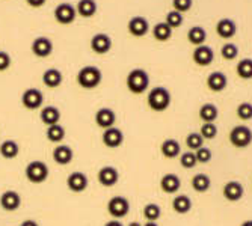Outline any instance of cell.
<instances>
[{"label":"cell","mask_w":252,"mask_h":226,"mask_svg":"<svg viewBox=\"0 0 252 226\" xmlns=\"http://www.w3.org/2000/svg\"><path fill=\"white\" fill-rule=\"evenodd\" d=\"M236 113H237L239 119H242V121H249V119H252V104L248 103V101L240 103V104L237 106Z\"/></svg>","instance_id":"obj_41"},{"label":"cell","mask_w":252,"mask_h":226,"mask_svg":"<svg viewBox=\"0 0 252 226\" xmlns=\"http://www.w3.org/2000/svg\"><path fill=\"white\" fill-rule=\"evenodd\" d=\"M101 141H103V145L106 148L117 149V148H120L124 143V133L120 128H117V127H110V128L103 131Z\"/></svg>","instance_id":"obj_9"},{"label":"cell","mask_w":252,"mask_h":226,"mask_svg":"<svg viewBox=\"0 0 252 226\" xmlns=\"http://www.w3.org/2000/svg\"><path fill=\"white\" fill-rule=\"evenodd\" d=\"M49 166L45 165L44 162L41 160H35V162H31L26 169H25V175H26V179L29 181L31 184H42L47 181L49 178Z\"/></svg>","instance_id":"obj_4"},{"label":"cell","mask_w":252,"mask_h":226,"mask_svg":"<svg viewBox=\"0 0 252 226\" xmlns=\"http://www.w3.org/2000/svg\"><path fill=\"white\" fill-rule=\"evenodd\" d=\"M236 73L240 79L251 80L252 79V59H249V57L242 59L236 66Z\"/></svg>","instance_id":"obj_34"},{"label":"cell","mask_w":252,"mask_h":226,"mask_svg":"<svg viewBox=\"0 0 252 226\" xmlns=\"http://www.w3.org/2000/svg\"><path fill=\"white\" fill-rule=\"evenodd\" d=\"M97 8L98 6H97L95 0H79L76 11H77V15H80L83 18H91L97 12Z\"/></svg>","instance_id":"obj_27"},{"label":"cell","mask_w":252,"mask_h":226,"mask_svg":"<svg viewBox=\"0 0 252 226\" xmlns=\"http://www.w3.org/2000/svg\"><path fill=\"white\" fill-rule=\"evenodd\" d=\"M128 226H142V223H139V222H131Z\"/></svg>","instance_id":"obj_50"},{"label":"cell","mask_w":252,"mask_h":226,"mask_svg":"<svg viewBox=\"0 0 252 226\" xmlns=\"http://www.w3.org/2000/svg\"><path fill=\"white\" fill-rule=\"evenodd\" d=\"M183 21H185V18H183V14L177 12V11H169L166 14V18H165V23L171 28V29H177L183 25Z\"/></svg>","instance_id":"obj_40"},{"label":"cell","mask_w":252,"mask_h":226,"mask_svg":"<svg viewBox=\"0 0 252 226\" xmlns=\"http://www.w3.org/2000/svg\"><path fill=\"white\" fill-rule=\"evenodd\" d=\"M127 29H128V33L131 36L142 38V36H145L150 32V23H148V20L145 17L136 15V17H131L128 20Z\"/></svg>","instance_id":"obj_10"},{"label":"cell","mask_w":252,"mask_h":226,"mask_svg":"<svg viewBox=\"0 0 252 226\" xmlns=\"http://www.w3.org/2000/svg\"><path fill=\"white\" fill-rule=\"evenodd\" d=\"M192 5H193V0H172L174 11H177L180 14H185V12L190 11Z\"/></svg>","instance_id":"obj_43"},{"label":"cell","mask_w":252,"mask_h":226,"mask_svg":"<svg viewBox=\"0 0 252 226\" xmlns=\"http://www.w3.org/2000/svg\"><path fill=\"white\" fill-rule=\"evenodd\" d=\"M230 143L237 148V149H245L252 143V130L248 125H236L231 131L230 136Z\"/></svg>","instance_id":"obj_5"},{"label":"cell","mask_w":252,"mask_h":226,"mask_svg":"<svg viewBox=\"0 0 252 226\" xmlns=\"http://www.w3.org/2000/svg\"><path fill=\"white\" fill-rule=\"evenodd\" d=\"M193 62L198 65V66H209L212 65V62L215 60V52L212 47L209 45H199L193 50Z\"/></svg>","instance_id":"obj_16"},{"label":"cell","mask_w":252,"mask_h":226,"mask_svg":"<svg viewBox=\"0 0 252 226\" xmlns=\"http://www.w3.org/2000/svg\"><path fill=\"white\" fill-rule=\"evenodd\" d=\"M142 226H158V225H157V222H145V225H142Z\"/></svg>","instance_id":"obj_48"},{"label":"cell","mask_w":252,"mask_h":226,"mask_svg":"<svg viewBox=\"0 0 252 226\" xmlns=\"http://www.w3.org/2000/svg\"><path fill=\"white\" fill-rule=\"evenodd\" d=\"M104 226H124L120 220H117V219H112L110 222H107Z\"/></svg>","instance_id":"obj_47"},{"label":"cell","mask_w":252,"mask_h":226,"mask_svg":"<svg viewBox=\"0 0 252 226\" xmlns=\"http://www.w3.org/2000/svg\"><path fill=\"white\" fill-rule=\"evenodd\" d=\"M97 178H98V183L103 187H113V186H117L120 181V172L115 166H103L98 170Z\"/></svg>","instance_id":"obj_11"},{"label":"cell","mask_w":252,"mask_h":226,"mask_svg":"<svg viewBox=\"0 0 252 226\" xmlns=\"http://www.w3.org/2000/svg\"><path fill=\"white\" fill-rule=\"evenodd\" d=\"M53 15L59 25L68 26V25H71V23H74V20L77 17V11H76V6H73L71 3L62 2L55 8Z\"/></svg>","instance_id":"obj_7"},{"label":"cell","mask_w":252,"mask_h":226,"mask_svg":"<svg viewBox=\"0 0 252 226\" xmlns=\"http://www.w3.org/2000/svg\"><path fill=\"white\" fill-rule=\"evenodd\" d=\"M212 187V179L205 173H196L192 178V189L198 193H205Z\"/></svg>","instance_id":"obj_30"},{"label":"cell","mask_w":252,"mask_h":226,"mask_svg":"<svg viewBox=\"0 0 252 226\" xmlns=\"http://www.w3.org/2000/svg\"><path fill=\"white\" fill-rule=\"evenodd\" d=\"M219 116V110L213 103H205L199 109V118L202 122H215Z\"/></svg>","instance_id":"obj_28"},{"label":"cell","mask_w":252,"mask_h":226,"mask_svg":"<svg viewBox=\"0 0 252 226\" xmlns=\"http://www.w3.org/2000/svg\"><path fill=\"white\" fill-rule=\"evenodd\" d=\"M186 146L190 149V151H196V149H199V148H202L204 146V138L199 134V133H196V131H193V133H189L188 134V138H186Z\"/></svg>","instance_id":"obj_37"},{"label":"cell","mask_w":252,"mask_h":226,"mask_svg":"<svg viewBox=\"0 0 252 226\" xmlns=\"http://www.w3.org/2000/svg\"><path fill=\"white\" fill-rule=\"evenodd\" d=\"M18 154H20V146L15 141L8 139L0 143V155L6 158V160H12Z\"/></svg>","instance_id":"obj_29"},{"label":"cell","mask_w":252,"mask_h":226,"mask_svg":"<svg viewBox=\"0 0 252 226\" xmlns=\"http://www.w3.org/2000/svg\"><path fill=\"white\" fill-rule=\"evenodd\" d=\"M240 226H252V220H245Z\"/></svg>","instance_id":"obj_49"},{"label":"cell","mask_w":252,"mask_h":226,"mask_svg":"<svg viewBox=\"0 0 252 226\" xmlns=\"http://www.w3.org/2000/svg\"><path fill=\"white\" fill-rule=\"evenodd\" d=\"M88 176L83 172H73L66 178V187L73 193H82L88 189Z\"/></svg>","instance_id":"obj_14"},{"label":"cell","mask_w":252,"mask_h":226,"mask_svg":"<svg viewBox=\"0 0 252 226\" xmlns=\"http://www.w3.org/2000/svg\"><path fill=\"white\" fill-rule=\"evenodd\" d=\"M216 33L223 39H230L237 33V25L231 18H222L216 25Z\"/></svg>","instance_id":"obj_21"},{"label":"cell","mask_w":252,"mask_h":226,"mask_svg":"<svg viewBox=\"0 0 252 226\" xmlns=\"http://www.w3.org/2000/svg\"><path fill=\"white\" fill-rule=\"evenodd\" d=\"M199 134L204 138V141H212L218 136V125L215 122H204L201 125Z\"/></svg>","instance_id":"obj_38"},{"label":"cell","mask_w":252,"mask_h":226,"mask_svg":"<svg viewBox=\"0 0 252 226\" xmlns=\"http://www.w3.org/2000/svg\"><path fill=\"white\" fill-rule=\"evenodd\" d=\"M144 217L148 220V222H156L160 219V216H162V208H160L157 203H147V205L144 207Z\"/></svg>","instance_id":"obj_35"},{"label":"cell","mask_w":252,"mask_h":226,"mask_svg":"<svg viewBox=\"0 0 252 226\" xmlns=\"http://www.w3.org/2000/svg\"><path fill=\"white\" fill-rule=\"evenodd\" d=\"M160 152L168 160H172V158H177L181 154V145L177 139H166L160 145Z\"/></svg>","instance_id":"obj_24"},{"label":"cell","mask_w":252,"mask_h":226,"mask_svg":"<svg viewBox=\"0 0 252 226\" xmlns=\"http://www.w3.org/2000/svg\"><path fill=\"white\" fill-rule=\"evenodd\" d=\"M11 62H12V59H11L9 53H6V52H3V50H0V73L6 71L8 68L11 66Z\"/></svg>","instance_id":"obj_44"},{"label":"cell","mask_w":252,"mask_h":226,"mask_svg":"<svg viewBox=\"0 0 252 226\" xmlns=\"http://www.w3.org/2000/svg\"><path fill=\"white\" fill-rule=\"evenodd\" d=\"M103 80L101 70L94 65H86L77 73V85L83 89H95Z\"/></svg>","instance_id":"obj_3"},{"label":"cell","mask_w":252,"mask_h":226,"mask_svg":"<svg viewBox=\"0 0 252 226\" xmlns=\"http://www.w3.org/2000/svg\"><path fill=\"white\" fill-rule=\"evenodd\" d=\"M95 122L103 130H107L110 127H115V122H117L115 112H113L112 109H109V107L98 109L97 113H95Z\"/></svg>","instance_id":"obj_18"},{"label":"cell","mask_w":252,"mask_h":226,"mask_svg":"<svg viewBox=\"0 0 252 226\" xmlns=\"http://www.w3.org/2000/svg\"><path fill=\"white\" fill-rule=\"evenodd\" d=\"M222 195L228 202H239L245 195V189L239 181H228L222 189Z\"/></svg>","instance_id":"obj_17"},{"label":"cell","mask_w":252,"mask_h":226,"mask_svg":"<svg viewBox=\"0 0 252 226\" xmlns=\"http://www.w3.org/2000/svg\"><path fill=\"white\" fill-rule=\"evenodd\" d=\"M126 85L131 94L141 95L150 86V76L145 70H142V68H134V70H131L127 74Z\"/></svg>","instance_id":"obj_1"},{"label":"cell","mask_w":252,"mask_h":226,"mask_svg":"<svg viewBox=\"0 0 252 226\" xmlns=\"http://www.w3.org/2000/svg\"><path fill=\"white\" fill-rule=\"evenodd\" d=\"M181 187V179L175 173H166L160 178V189L166 195H175Z\"/></svg>","instance_id":"obj_19"},{"label":"cell","mask_w":252,"mask_h":226,"mask_svg":"<svg viewBox=\"0 0 252 226\" xmlns=\"http://www.w3.org/2000/svg\"><path fill=\"white\" fill-rule=\"evenodd\" d=\"M62 82H63V76H62V73L58 70V68H49V70H45L44 74H42L44 86H47L50 89H55V87L61 86Z\"/></svg>","instance_id":"obj_25"},{"label":"cell","mask_w":252,"mask_h":226,"mask_svg":"<svg viewBox=\"0 0 252 226\" xmlns=\"http://www.w3.org/2000/svg\"><path fill=\"white\" fill-rule=\"evenodd\" d=\"M228 86V77L222 71H215L207 77V87L212 92H222Z\"/></svg>","instance_id":"obj_23"},{"label":"cell","mask_w":252,"mask_h":226,"mask_svg":"<svg viewBox=\"0 0 252 226\" xmlns=\"http://www.w3.org/2000/svg\"><path fill=\"white\" fill-rule=\"evenodd\" d=\"M195 155H196L198 163H202V165L210 163V162H212V158H213V152H212V149L207 148V146H202V148L196 149V151H195Z\"/></svg>","instance_id":"obj_42"},{"label":"cell","mask_w":252,"mask_h":226,"mask_svg":"<svg viewBox=\"0 0 252 226\" xmlns=\"http://www.w3.org/2000/svg\"><path fill=\"white\" fill-rule=\"evenodd\" d=\"M42 103H44V95L39 89L29 87L21 95V104L28 110H38V109H41Z\"/></svg>","instance_id":"obj_8"},{"label":"cell","mask_w":252,"mask_h":226,"mask_svg":"<svg viewBox=\"0 0 252 226\" xmlns=\"http://www.w3.org/2000/svg\"><path fill=\"white\" fill-rule=\"evenodd\" d=\"M180 165L181 168L185 169H193L196 165H198V160H196V155L193 151H186L180 155Z\"/></svg>","instance_id":"obj_39"},{"label":"cell","mask_w":252,"mask_h":226,"mask_svg":"<svg viewBox=\"0 0 252 226\" xmlns=\"http://www.w3.org/2000/svg\"><path fill=\"white\" fill-rule=\"evenodd\" d=\"M45 2H47V0H26V3L32 8H41L45 5Z\"/></svg>","instance_id":"obj_45"},{"label":"cell","mask_w":252,"mask_h":226,"mask_svg":"<svg viewBox=\"0 0 252 226\" xmlns=\"http://www.w3.org/2000/svg\"><path fill=\"white\" fill-rule=\"evenodd\" d=\"M147 103L148 107L153 112H165L169 106H171V94L169 90L163 86H156L153 87L148 95H147Z\"/></svg>","instance_id":"obj_2"},{"label":"cell","mask_w":252,"mask_h":226,"mask_svg":"<svg viewBox=\"0 0 252 226\" xmlns=\"http://www.w3.org/2000/svg\"><path fill=\"white\" fill-rule=\"evenodd\" d=\"M0 207L5 211H17L21 207V196L15 190H6L0 196Z\"/></svg>","instance_id":"obj_15"},{"label":"cell","mask_w":252,"mask_h":226,"mask_svg":"<svg viewBox=\"0 0 252 226\" xmlns=\"http://www.w3.org/2000/svg\"><path fill=\"white\" fill-rule=\"evenodd\" d=\"M52 157H53V162L61 165V166H66L68 163H70L73 160L74 157V152L73 149L68 146V145H58L55 146L53 152H52Z\"/></svg>","instance_id":"obj_20"},{"label":"cell","mask_w":252,"mask_h":226,"mask_svg":"<svg viewBox=\"0 0 252 226\" xmlns=\"http://www.w3.org/2000/svg\"><path fill=\"white\" fill-rule=\"evenodd\" d=\"M153 36H154L157 41H160V42H165V41L171 39V36H172V29L166 25L165 21L157 23V25L153 28Z\"/></svg>","instance_id":"obj_32"},{"label":"cell","mask_w":252,"mask_h":226,"mask_svg":"<svg viewBox=\"0 0 252 226\" xmlns=\"http://www.w3.org/2000/svg\"><path fill=\"white\" fill-rule=\"evenodd\" d=\"M205 39H207V32H205V29L202 26H193L189 29L188 32V41L193 45H196V47H199V45H204Z\"/></svg>","instance_id":"obj_31"},{"label":"cell","mask_w":252,"mask_h":226,"mask_svg":"<svg viewBox=\"0 0 252 226\" xmlns=\"http://www.w3.org/2000/svg\"><path fill=\"white\" fill-rule=\"evenodd\" d=\"M45 136L52 143H61L65 139V128L61 124L56 125H50L47 127V131H45Z\"/></svg>","instance_id":"obj_33"},{"label":"cell","mask_w":252,"mask_h":226,"mask_svg":"<svg viewBox=\"0 0 252 226\" xmlns=\"http://www.w3.org/2000/svg\"><path fill=\"white\" fill-rule=\"evenodd\" d=\"M107 213L112 216V219H124L130 213V202L124 196H113L107 202Z\"/></svg>","instance_id":"obj_6"},{"label":"cell","mask_w":252,"mask_h":226,"mask_svg":"<svg viewBox=\"0 0 252 226\" xmlns=\"http://www.w3.org/2000/svg\"><path fill=\"white\" fill-rule=\"evenodd\" d=\"M39 119L44 125H56L61 121V110L56 106H47L44 107L39 113Z\"/></svg>","instance_id":"obj_22"},{"label":"cell","mask_w":252,"mask_h":226,"mask_svg":"<svg viewBox=\"0 0 252 226\" xmlns=\"http://www.w3.org/2000/svg\"><path fill=\"white\" fill-rule=\"evenodd\" d=\"M20 226H39L35 220H32V219H28V220H25V222H23Z\"/></svg>","instance_id":"obj_46"},{"label":"cell","mask_w":252,"mask_h":226,"mask_svg":"<svg viewBox=\"0 0 252 226\" xmlns=\"http://www.w3.org/2000/svg\"><path fill=\"white\" fill-rule=\"evenodd\" d=\"M172 210L177 214H188L192 210V199L188 195H177L172 199Z\"/></svg>","instance_id":"obj_26"},{"label":"cell","mask_w":252,"mask_h":226,"mask_svg":"<svg viewBox=\"0 0 252 226\" xmlns=\"http://www.w3.org/2000/svg\"><path fill=\"white\" fill-rule=\"evenodd\" d=\"M91 50L97 55H106L112 49V38L107 33H97L91 38Z\"/></svg>","instance_id":"obj_12"},{"label":"cell","mask_w":252,"mask_h":226,"mask_svg":"<svg viewBox=\"0 0 252 226\" xmlns=\"http://www.w3.org/2000/svg\"><path fill=\"white\" fill-rule=\"evenodd\" d=\"M220 56L225 59V60H234L237 59L239 56V47L236 44L233 42H226L222 45V49H220Z\"/></svg>","instance_id":"obj_36"},{"label":"cell","mask_w":252,"mask_h":226,"mask_svg":"<svg viewBox=\"0 0 252 226\" xmlns=\"http://www.w3.org/2000/svg\"><path fill=\"white\" fill-rule=\"evenodd\" d=\"M32 53L36 56V57H49L52 53H53V42L49 39V38H45V36H38L33 39L32 42Z\"/></svg>","instance_id":"obj_13"}]
</instances>
